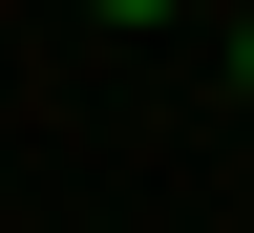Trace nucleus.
I'll return each mask as SVG.
<instances>
[{
    "label": "nucleus",
    "mask_w": 254,
    "mask_h": 233,
    "mask_svg": "<svg viewBox=\"0 0 254 233\" xmlns=\"http://www.w3.org/2000/svg\"><path fill=\"white\" fill-rule=\"evenodd\" d=\"M212 64H233V106H254V21H233V43H212Z\"/></svg>",
    "instance_id": "f257e3e1"
}]
</instances>
